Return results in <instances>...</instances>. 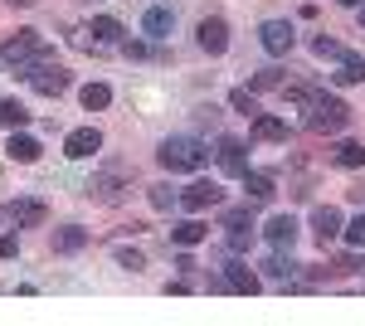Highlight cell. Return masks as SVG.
Here are the masks:
<instances>
[{
  "instance_id": "6da1fadb",
  "label": "cell",
  "mask_w": 365,
  "mask_h": 326,
  "mask_svg": "<svg viewBox=\"0 0 365 326\" xmlns=\"http://www.w3.org/2000/svg\"><path fill=\"white\" fill-rule=\"evenodd\" d=\"M0 58L15 68V73H25L29 63H44V58H54V49L39 39V29H15L10 39H5V49H0Z\"/></svg>"
},
{
  "instance_id": "7a4b0ae2",
  "label": "cell",
  "mask_w": 365,
  "mask_h": 326,
  "mask_svg": "<svg viewBox=\"0 0 365 326\" xmlns=\"http://www.w3.org/2000/svg\"><path fill=\"white\" fill-rule=\"evenodd\" d=\"M156 161L166 165V170H200V165L210 161V151H205V141H195V136H166L161 151H156Z\"/></svg>"
},
{
  "instance_id": "3957f363",
  "label": "cell",
  "mask_w": 365,
  "mask_h": 326,
  "mask_svg": "<svg viewBox=\"0 0 365 326\" xmlns=\"http://www.w3.org/2000/svg\"><path fill=\"white\" fill-rule=\"evenodd\" d=\"M351 127V108L341 103V98H317L307 108V132H346Z\"/></svg>"
},
{
  "instance_id": "277c9868",
  "label": "cell",
  "mask_w": 365,
  "mask_h": 326,
  "mask_svg": "<svg viewBox=\"0 0 365 326\" xmlns=\"http://www.w3.org/2000/svg\"><path fill=\"white\" fill-rule=\"evenodd\" d=\"M20 78H25L29 88L39 93V98H58V93H68V73L58 68L54 58H49V63H34V68H25Z\"/></svg>"
},
{
  "instance_id": "5b68a950",
  "label": "cell",
  "mask_w": 365,
  "mask_h": 326,
  "mask_svg": "<svg viewBox=\"0 0 365 326\" xmlns=\"http://www.w3.org/2000/svg\"><path fill=\"white\" fill-rule=\"evenodd\" d=\"M93 151H103V132L98 127H73V132L63 136V156L68 161H88Z\"/></svg>"
},
{
  "instance_id": "8992f818",
  "label": "cell",
  "mask_w": 365,
  "mask_h": 326,
  "mask_svg": "<svg viewBox=\"0 0 365 326\" xmlns=\"http://www.w3.org/2000/svg\"><path fill=\"white\" fill-rule=\"evenodd\" d=\"M195 44L205 49V54H225L229 49V25L220 20V15H205L195 25Z\"/></svg>"
},
{
  "instance_id": "52a82bcc",
  "label": "cell",
  "mask_w": 365,
  "mask_h": 326,
  "mask_svg": "<svg viewBox=\"0 0 365 326\" xmlns=\"http://www.w3.org/2000/svg\"><path fill=\"white\" fill-rule=\"evenodd\" d=\"M220 200H225V190H220L215 180H195V185H185V190H180V210L200 215V210H215Z\"/></svg>"
},
{
  "instance_id": "ba28073f",
  "label": "cell",
  "mask_w": 365,
  "mask_h": 326,
  "mask_svg": "<svg viewBox=\"0 0 365 326\" xmlns=\"http://www.w3.org/2000/svg\"><path fill=\"white\" fill-rule=\"evenodd\" d=\"M5 215H10L15 229H39V224L49 219V210H44V200H10Z\"/></svg>"
},
{
  "instance_id": "9c48e42d",
  "label": "cell",
  "mask_w": 365,
  "mask_h": 326,
  "mask_svg": "<svg viewBox=\"0 0 365 326\" xmlns=\"http://www.w3.org/2000/svg\"><path fill=\"white\" fill-rule=\"evenodd\" d=\"M258 39H263V49L268 54H292V25L287 20H263V29H258Z\"/></svg>"
},
{
  "instance_id": "30bf717a",
  "label": "cell",
  "mask_w": 365,
  "mask_h": 326,
  "mask_svg": "<svg viewBox=\"0 0 365 326\" xmlns=\"http://www.w3.org/2000/svg\"><path fill=\"white\" fill-rule=\"evenodd\" d=\"M220 165H225V175H249V146L244 141H234V136H225L220 141Z\"/></svg>"
},
{
  "instance_id": "8fae6325",
  "label": "cell",
  "mask_w": 365,
  "mask_h": 326,
  "mask_svg": "<svg viewBox=\"0 0 365 326\" xmlns=\"http://www.w3.org/2000/svg\"><path fill=\"white\" fill-rule=\"evenodd\" d=\"M341 229H346V224H341V210H336V205H317V210H312V234H317L322 244H331Z\"/></svg>"
},
{
  "instance_id": "7c38bea8",
  "label": "cell",
  "mask_w": 365,
  "mask_h": 326,
  "mask_svg": "<svg viewBox=\"0 0 365 326\" xmlns=\"http://www.w3.org/2000/svg\"><path fill=\"white\" fill-rule=\"evenodd\" d=\"M225 292L253 297V292H258V272H253L249 263H229V268H225Z\"/></svg>"
},
{
  "instance_id": "4fadbf2b",
  "label": "cell",
  "mask_w": 365,
  "mask_h": 326,
  "mask_svg": "<svg viewBox=\"0 0 365 326\" xmlns=\"http://www.w3.org/2000/svg\"><path fill=\"white\" fill-rule=\"evenodd\" d=\"M263 234H268V244H273V248H292V244H297V219H292V215H273Z\"/></svg>"
},
{
  "instance_id": "5bb4252c",
  "label": "cell",
  "mask_w": 365,
  "mask_h": 326,
  "mask_svg": "<svg viewBox=\"0 0 365 326\" xmlns=\"http://www.w3.org/2000/svg\"><path fill=\"white\" fill-rule=\"evenodd\" d=\"M170 29H175V15H170L166 5H151V10L141 15V34H151V39H166Z\"/></svg>"
},
{
  "instance_id": "9a60e30c",
  "label": "cell",
  "mask_w": 365,
  "mask_h": 326,
  "mask_svg": "<svg viewBox=\"0 0 365 326\" xmlns=\"http://www.w3.org/2000/svg\"><path fill=\"white\" fill-rule=\"evenodd\" d=\"M39 151H44V146H39L34 136H25V132H10V146H5V156H10V161L34 165V161H39Z\"/></svg>"
},
{
  "instance_id": "2e32d148",
  "label": "cell",
  "mask_w": 365,
  "mask_h": 326,
  "mask_svg": "<svg viewBox=\"0 0 365 326\" xmlns=\"http://www.w3.org/2000/svg\"><path fill=\"white\" fill-rule=\"evenodd\" d=\"M122 190H127V185H122V180H117V175H98V180H88V200H98V205H117V200H122Z\"/></svg>"
},
{
  "instance_id": "e0dca14e",
  "label": "cell",
  "mask_w": 365,
  "mask_h": 326,
  "mask_svg": "<svg viewBox=\"0 0 365 326\" xmlns=\"http://www.w3.org/2000/svg\"><path fill=\"white\" fill-rule=\"evenodd\" d=\"M88 239H93L88 229L63 224V229H54V239H49V244H54V253H78V248H88Z\"/></svg>"
},
{
  "instance_id": "ac0fdd59",
  "label": "cell",
  "mask_w": 365,
  "mask_h": 326,
  "mask_svg": "<svg viewBox=\"0 0 365 326\" xmlns=\"http://www.w3.org/2000/svg\"><path fill=\"white\" fill-rule=\"evenodd\" d=\"M244 195H249L253 205H268V200H273V175H263V170H249V175H244Z\"/></svg>"
},
{
  "instance_id": "d6986e66",
  "label": "cell",
  "mask_w": 365,
  "mask_h": 326,
  "mask_svg": "<svg viewBox=\"0 0 365 326\" xmlns=\"http://www.w3.org/2000/svg\"><path fill=\"white\" fill-rule=\"evenodd\" d=\"M205 234H210V229H205L200 219H180V224L170 229V244H180V248H195L200 239H205Z\"/></svg>"
},
{
  "instance_id": "ffe728a7",
  "label": "cell",
  "mask_w": 365,
  "mask_h": 326,
  "mask_svg": "<svg viewBox=\"0 0 365 326\" xmlns=\"http://www.w3.org/2000/svg\"><path fill=\"white\" fill-rule=\"evenodd\" d=\"M253 141H287V122L282 117H253Z\"/></svg>"
},
{
  "instance_id": "44dd1931",
  "label": "cell",
  "mask_w": 365,
  "mask_h": 326,
  "mask_svg": "<svg viewBox=\"0 0 365 326\" xmlns=\"http://www.w3.org/2000/svg\"><path fill=\"white\" fill-rule=\"evenodd\" d=\"M25 122H29L25 103H15V98H5V103H0V127H5V132H20Z\"/></svg>"
},
{
  "instance_id": "7402d4cb",
  "label": "cell",
  "mask_w": 365,
  "mask_h": 326,
  "mask_svg": "<svg viewBox=\"0 0 365 326\" xmlns=\"http://www.w3.org/2000/svg\"><path fill=\"white\" fill-rule=\"evenodd\" d=\"M297 268H302V263H292V258H282V253H268V258H263V272H268V277H278V282H292Z\"/></svg>"
},
{
  "instance_id": "603a6c76",
  "label": "cell",
  "mask_w": 365,
  "mask_h": 326,
  "mask_svg": "<svg viewBox=\"0 0 365 326\" xmlns=\"http://www.w3.org/2000/svg\"><path fill=\"white\" fill-rule=\"evenodd\" d=\"M331 161L346 165V170H361V165H365V146H361V141H341L336 151H331Z\"/></svg>"
},
{
  "instance_id": "cb8c5ba5",
  "label": "cell",
  "mask_w": 365,
  "mask_h": 326,
  "mask_svg": "<svg viewBox=\"0 0 365 326\" xmlns=\"http://www.w3.org/2000/svg\"><path fill=\"white\" fill-rule=\"evenodd\" d=\"M331 78L346 83V88H351V83H365V58H361V54H346V58H341V68L331 73Z\"/></svg>"
},
{
  "instance_id": "d4e9b609",
  "label": "cell",
  "mask_w": 365,
  "mask_h": 326,
  "mask_svg": "<svg viewBox=\"0 0 365 326\" xmlns=\"http://www.w3.org/2000/svg\"><path fill=\"white\" fill-rule=\"evenodd\" d=\"M88 34H93L98 44H117V39H122V25H117L113 15H98V20L88 25Z\"/></svg>"
},
{
  "instance_id": "484cf974",
  "label": "cell",
  "mask_w": 365,
  "mask_h": 326,
  "mask_svg": "<svg viewBox=\"0 0 365 326\" xmlns=\"http://www.w3.org/2000/svg\"><path fill=\"white\" fill-rule=\"evenodd\" d=\"M78 98H83V108H88V112H103L108 103H113V88H108V83H88Z\"/></svg>"
},
{
  "instance_id": "4316f807",
  "label": "cell",
  "mask_w": 365,
  "mask_h": 326,
  "mask_svg": "<svg viewBox=\"0 0 365 326\" xmlns=\"http://www.w3.org/2000/svg\"><path fill=\"white\" fill-rule=\"evenodd\" d=\"M229 103H234V112L253 117V112H258V93H253V88H234V93H229Z\"/></svg>"
},
{
  "instance_id": "83f0119b",
  "label": "cell",
  "mask_w": 365,
  "mask_h": 326,
  "mask_svg": "<svg viewBox=\"0 0 365 326\" xmlns=\"http://www.w3.org/2000/svg\"><path fill=\"white\" fill-rule=\"evenodd\" d=\"M249 88L253 93H268V88H282V68H258L249 78Z\"/></svg>"
},
{
  "instance_id": "f1b7e54d",
  "label": "cell",
  "mask_w": 365,
  "mask_h": 326,
  "mask_svg": "<svg viewBox=\"0 0 365 326\" xmlns=\"http://www.w3.org/2000/svg\"><path fill=\"white\" fill-rule=\"evenodd\" d=\"M312 54L317 58H346V49H341L331 34H317V39H312Z\"/></svg>"
},
{
  "instance_id": "f546056e",
  "label": "cell",
  "mask_w": 365,
  "mask_h": 326,
  "mask_svg": "<svg viewBox=\"0 0 365 326\" xmlns=\"http://www.w3.org/2000/svg\"><path fill=\"white\" fill-rule=\"evenodd\" d=\"M117 268H127V272H141V268H146V258H141V248H127V244H122V248H117Z\"/></svg>"
},
{
  "instance_id": "4dcf8cb0",
  "label": "cell",
  "mask_w": 365,
  "mask_h": 326,
  "mask_svg": "<svg viewBox=\"0 0 365 326\" xmlns=\"http://www.w3.org/2000/svg\"><path fill=\"white\" fill-rule=\"evenodd\" d=\"M253 244V224H229V248L239 253V248Z\"/></svg>"
},
{
  "instance_id": "1f68e13d",
  "label": "cell",
  "mask_w": 365,
  "mask_h": 326,
  "mask_svg": "<svg viewBox=\"0 0 365 326\" xmlns=\"http://www.w3.org/2000/svg\"><path fill=\"white\" fill-rule=\"evenodd\" d=\"M151 205L156 210H170V205H180V195L170 190V185H151Z\"/></svg>"
},
{
  "instance_id": "d6a6232c",
  "label": "cell",
  "mask_w": 365,
  "mask_h": 326,
  "mask_svg": "<svg viewBox=\"0 0 365 326\" xmlns=\"http://www.w3.org/2000/svg\"><path fill=\"white\" fill-rule=\"evenodd\" d=\"M341 234H346V244L365 248V215H356V219H351V224H346V229H341Z\"/></svg>"
},
{
  "instance_id": "836d02e7",
  "label": "cell",
  "mask_w": 365,
  "mask_h": 326,
  "mask_svg": "<svg viewBox=\"0 0 365 326\" xmlns=\"http://www.w3.org/2000/svg\"><path fill=\"white\" fill-rule=\"evenodd\" d=\"M331 272H365V258L346 253V258H336V263H331Z\"/></svg>"
},
{
  "instance_id": "e575fe53",
  "label": "cell",
  "mask_w": 365,
  "mask_h": 326,
  "mask_svg": "<svg viewBox=\"0 0 365 326\" xmlns=\"http://www.w3.org/2000/svg\"><path fill=\"white\" fill-rule=\"evenodd\" d=\"M229 224H253L249 205H244V210H225V229H229Z\"/></svg>"
},
{
  "instance_id": "d590c367",
  "label": "cell",
  "mask_w": 365,
  "mask_h": 326,
  "mask_svg": "<svg viewBox=\"0 0 365 326\" xmlns=\"http://www.w3.org/2000/svg\"><path fill=\"white\" fill-rule=\"evenodd\" d=\"M15 253H20V244H15L10 234H0V258H15Z\"/></svg>"
},
{
  "instance_id": "8d00e7d4",
  "label": "cell",
  "mask_w": 365,
  "mask_h": 326,
  "mask_svg": "<svg viewBox=\"0 0 365 326\" xmlns=\"http://www.w3.org/2000/svg\"><path fill=\"white\" fill-rule=\"evenodd\" d=\"M336 5H365V0H336Z\"/></svg>"
},
{
  "instance_id": "74e56055",
  "label": "cell",
  "mask_w": 365,
  "mask_h": 326,
  "mask_svg": "<svg viewBox=\"0 0 365 326\" xmlns=\"http://www.w3.org/2000/svg\"><path fill=\"white\" fill-rule=\"evenodd\" d=\"M10 5H34V0H10Z\"/></svg>"
},
{
  "instance_id": "f35d334b",
  "label": "cell",
  "mask_w": 365,
  "mask_h": 326,
  "mask_svg": "<svg viewBox=\"0 0 365 326\" xmlns=\"http://www.w3.org/2000/svg\"><path fill=\"white\" fill-rule=\"evenodd\" d=\"M361 29H365V5H361Z\"/></svg>"
}]
</instances>
